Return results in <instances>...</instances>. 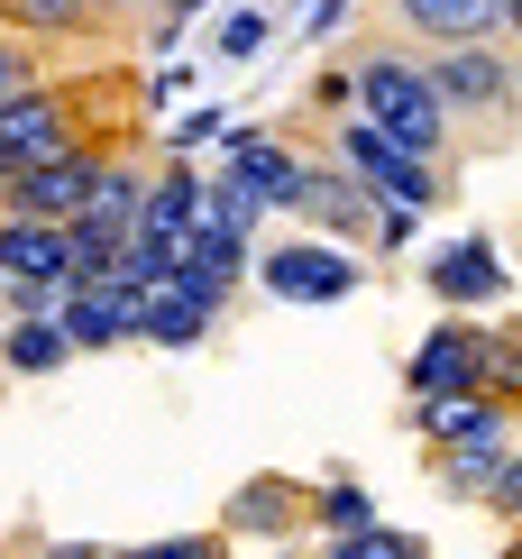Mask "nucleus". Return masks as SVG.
I'll return each mask as SVG.
<instances>
[{"mask_svg":"<svg viewBox=\"0 0 522 559\" xmlns=\"http://www.w3.org/2000/svg\"><path fill=\"white\" fill-rule=\"evenodd\" d=\"M248 248H257V239H229V229H211V221H193V229H183V266H193V275H211L221 294H239Z\"/></svg>","mask_w":522,"mask_h":559,"instance_id":"21","label":"nucleus"},{"mask_svg":"<svg viewBox=\"0 0 522 559\" xmlns=\"http://www.w3.org/2000/svg\"><path fill=\"white\" fill-rule=\"evenodd\" d=\"M367 239H376V258H394V248H413V239H422V212H394V202H376Z\"/></svg>","mask_w":522,"mask_h":559,"instance_id":"28","label":"nucleus"},{"mask_svg":"<svg viewBox=\"0 0 522 559\" xmlns=\"http://www.w3.org/2000/svg\"><path fill=\"white\" fill-rule=\"evenodd\" d=\"M284 221L302 229V239H330V248H358L367 239V221H376V202L358 193V183H348L340 166H330V156H312L302 147V175L284 183V202H275Z\"/></svg>","mask_w":522,"mask_h":559,"instance_id":"5","label":"nucleus"},{"mask_svg":"<svg viewBox=\"0 0 522 559\" xmlns=\"http://www.w3.org/2000/svg\"><path fill=\"white\" fill-rule=\"evenodd\" d=\"M340 19H348V0H294V37H302V46L340 37Z\"/></svg>","mask_w":522,"mask_h":559,"instance_id":"29","label":"nucleus"},{"mask_svg":"<svg viewBox=\"0 0 522 559\" xmlns=\"http://www.w3.org/2000/svg\"><path fill=\"white\" fill-rule=\"evenodd\" d=\"M28 559H102L92 542H46V550H28Z\"/></svg>","mask_w":522,"mask_h":559,"instance_id":"33","label":"nucleus"},{"mask_svg":"<svg viewBox=\"0 0 522 559\" xmlns=\"http://www.w3.org/2000/svg\"><path fill=\"white\" fill-rule=\"evenodd\" d=\"M221 175L239 183L248 202H266V212H275L284 183L302 175V138H294V120H284V129H275V120H239V129L221 138Z\"/></svg>","mask_w":522,"mask_h":559,"instance_id":"9","label":"nucleus"},{"mask_svg":"<svg viewBox=\"0 0 522 559\" xmlns=\"http://www.w3.org/2000/svg\"><path fill=\"white\" fill-rule=\"evenodd\" d=\"M202 221L229 229V239H257V221H266V202H248L229 175H202Z\"/></svg>","mask_w":522,"mask_h":559,"instance_id":"24","label":"nucleus"},{"mask_svg":"<svg viewBox=\"0 0 522 559\" xmlns=\"http://www.w3.org/2000/svg\"><path fill=\"white\" fill-rule=\"evenodd\" d=\"M495 468H513V440H459V450H431V486L449 504H477Z\"/></svg>","mask_w":522,"mask_h":559,"instance_id":"18","label":"nucleus"},{"mask_svg":"<svg viewBox=\"0 0 522 559\" xmlns=\"http://www.w3.org/2000/svg\"><path fill=\"white\" fill-rule=\"evenodd\" d=\"M302 504H312V486H302V477L257 468L248 486H229V504H221V542H302Z\"/></svg>","mask_w":522,"mask_h":559,"instance_id":"11","label":"nucleus"},{"mask_svg":"<svg viewBox=\"0 0 522 559\" xmlns=\"http://www.w3.org/2000/svg\"><path fill=\"white\" fill-rule=\"evenodd\" d=\"M376 523V496L358 477H330V486H312V504H302V532H321V542H340V532H367Z\"/></svg>","mask_w":522,"mask_h":559,"instance_id":"20","label":"nucleus"},{"mask_svg":"<svg viewBox=\"0 0 522 559\" xmlns=\"http://www.w3.org/2000/svg\"><path fill=\"white\" fill-rule=\"evenodd\" d=\"M0 367L10 377H56V367H74V348H64L56 321H0Z\"/></svg>","mask_w":522,"mask_h":559,"instance_id":"19","label":"nucleus"},{"mask_svg":"<svg viewBox=\"0 0 522 559\" xmlns=\"http://www.w3.org/2000/svg\"><path fill=\"white\" fill-rule=\"evenodd\" d=\"M348 120H367L385 147L422 156V166H459V147H449V120L431 102V83H422V56L413 46H358L348 56Z\"/></svg>","mask_w":522,"mask_h":559,"instance_id":"2","label":"nucleus"},{"mask_svg":"<svg viewBox=\"0 0 522 559\" xmlns=\"http://www.w3.org/2000/svg\"><path fill=\"white\" fill-rule=\"evenodd\" d=\"M275 559H312V550H275Z\"/></svg>","mask_w":522,"mask_h":559,"instance_id":"36","label":"nucleus"},{"mask_svg":"<svg viewBox=\"0 0 522 559\" xmlns=\"http://www.w3.org/2000/svg\"><path fill=\"white\" fill-rule=\"evenodd\" d=\"M120 147H74V156H56V166H28V175H0V212L10 221H74L83 202H92V175L110 166Z\"/></svg>","mask_w":522,"mask_h":559,"instance_id":"8","label":"nucleus"},{"mask_svg":"<svg viewBox=\"0 0 522 559\" xmlns=\"http://www.w3.org/2000/svg\"><path fill=\"white\" fill-rule=\"evenodd\" d=\"M0 28H10L19 46H37V56H74V46L92 56L120 19H110L102 0H0Z\"/></svg>","mask_w":522,"mask_h":559,"instance_id":"12","label":"nucleus"},{"mask_svg":"<svg viewBox=\"0 0 522 559\" xmlns=\"http://www.w3.org/2000/svg\"><path fill=\"white\" fill-rule=\"evenodd\" d=\"M202 10H211V0H156V10H138V19H147V28H138V46H147V56H175L183 28H193Z\"/></svg>","mask_w":522,"mask_h":559,"instance_id":"25","label":"nucleus"},{"mask_svg":"<svg viewBox=\"0 0 522 559\" xmlns=\"http://www.w3.org/2000/svg\"><path fill=\"white\" fill-rule=\"evenodd\" d=\"M56 312V294L46 285H19V275H0V321H46Z\"/></svg>","mask_w":522,"mask_h":559,"instance_id":"30","label":"nucleus"},{"mask_svg":"<svg viewBox=\"0 0 522 559\" xmlns=\"http://www.w3.org/2000/svg\"><path fill=\"white\" fill-rule=\"evenodd\" d=\"M138 193H147V166H138V156L120 147L110 156L102 175H92V202H83V229H102V239H129V221H138Z\"/></svg>","mask_w":522,"mask_h":559,"instance_id":"17","label":"nucleus"},{"mask_svg":"<svg viewBox=\"0 0 522 559\" xmlns=\"http://www.w3.org/2000/svg\"><path fill=\"white\" fill-rule=\"evenodd\" d=\"M413 431L431 450H459V440H513V413L486 404V394H449V404H413Z\"/></svg>","mask_w":522,"mask_h":559,"instance_id":"16","label":"nucleus"},{"mask_svg":"<svg viewBox=\"0 0 522 559\" xmlns=\"http://www.w3.org/2000/svg\"><path fill=\"white\" fill-rule=\"evenodd\" d=\"M266 37H275V10H221V19H211V56H221V64L266 56Z\"/></svg>","mask_w":522,"mask_h":559,"instance_id":"23","label":"nucleus"},{"mask_svg":"<svg viewBox=\"0 0 522 559\" xmlns=\"http://www.w3.org/2000/svg\"><path fill=\"white\" fill-rule=\"evenodd\" d=\"M211 138H229V110H193V120H175V138H165V147L193 156V147H211Z\"/></svg>","mask_w":522,"mask_h":559,"instance_id":"31","label":"nucleus"},{"mask_svg":"<svg viewBox=\"0 0 522 559\" xmlns=\"http://www.w3.org/2000/svg\"><path fill=\"white\" fill-rule=\"evenodd\" d=\"M257 266V285H266L275 302H348L367 285V266L348 258V248H330V239H284V248H266V258H248Z\"/></svg>","mask_w":522,"mask_h":559,"instance_id":"6","label":"nucleus"},{"mask_svg":"<svg viewBox=\"0 0 522 559\" xmlns=\"http://www.w3.org/2000/svg\"><path fill=\"white\" fill-rule=\"evenodd\" d=\"M486 385V321H431V340L403 358V394L413 404H449V394H477Z\"/></svg>","mask_w":522,"mask_h":559,"instance_id":"7","label":"nucleus"},{"mask_svg":"<svg viewBox=\"0 0 522 559\" xmlns=\"http://www.w3.org/2000/svg\"><path fill=\"white\" fill-rule=\"evenodd\" d=\"M312 559H431V542H422V532H394V523H367V532L321 542Z\"/></svg>","mask_w":522,"mask_h":559,"instance_id":"22","label":"nucleus"},{"mask_svg":"<svg viewBox=\"0 0 522 559\" xmlns=\"http://www.w3.org/2000/svg\"><path fill=\"white\" fill-rule=\"evenodd\" d=\"M28 550H37V532H19V542H10V550H0V559H28Z\"/></svg>","mask_w":522,"mask_h":559,"instance_id":"35","label":"nucleus"},{"mask_svg":"<svg viewBox=\"0 0 522 559\" xmlns=\"http://www.w3.org/2000/svg\"><path fill=\"white\" fill-rule=\"evenodd\" d=\"M120 559H229V542L221 532H165V542H138Z\"/></svg>","mask_w":522,"mask_h":559,"instance_id":"26","label":"nucleus"},{"mask_svg":"<svg viewBox=\"0 0 522 559\" xmlns=\"http://www.w3.org/2000/svg\"><path fill=\"white\" fill-rule=\"evenodd\" d=\"M330 166L358 183L367 202H394V212H440V202L459 193V175H440V166H422V156L385 147L367 120H340V129H330Z\"/></svg>","mask_w":522,"mask_h":559,"instance_id":"3","label":"nucleus"},{"mask_svg":"<svg viewBox=\"0 0 522 559\" xmlns=\"http://www.w3.org/2000/svg\"><path fill=\"white\" fill-rule=\"evenodd\" d=\"M422 285H431L440 312H495V302H513V275L495 258V239H449L422 258Z\"/></svg>","mask_w":522,"mask_h":559,"instance_id":"10","label":"nucleus"},{"mask_svg":"<svg viewBox=\"0 0 522 559\" xmlns=\"http://www.w3.org/2000/svg\"><path fill=\"white\" fill-rule=\"evenodd\" d=\"M477 504H486L495 523H513V514H522V459H513V468H495V486H486Z\"/></svg>","mask_w":522,"mask_h":559,"instance_id":"32","label":"nucleus"},{"mask_svg":"<svg viewBox=\"0 0 522 559\" xmlns=\"http://www.w3.org/2000/svg\"><path fill=\"white\" fill-rule=\"evenodd\" d=\"M422 83H431L459 156H505L513 147V129H522V64H513V46H449V56H422Z\"/></svg>","mask_w":522,"mask_h":559,"instance_id":"1","label":"nucleus"},{"mask_svg":"<svg viewBox=\"0 0 522 559\" xmlns=\"http://www.w3.org/2000/svg\"><path fill=\"white\" fill-rule=\"evenodd\" d=\"M0 275L64 294V285H74V239H64L56 221H10V212H0Z\"/></svg>","mask_w":522,"mask_h":559,"instance_id":"14","label":"nucleus"},{"mask_svg":"<svg viewBox=\"0 0 522 559\" xmlns=\"http://www.w3.org/2000/svg\"><path fill=\"white\" fill-rule=\"evenodd\" d=\"M193 221H202V166H193V156H165V166L147 175V193H138V221H129V229L183 239Z\"/></svg>","mask_w":522,"mask_h":559,"instance_id":"15","label":"nucleus"},{"mask_svg":"<svg viewBox=\"0 0 522 559\" xmlns=\"http://www.w3.org/2000/svg\"><path fill=\"white\" fill-rule=\"evenodd\" d=\"M394 19V46L449 56V46H505L522 28V0H376Z\"/></svg>","mask_w":522,"mask_h":559,"instance_id":"4","label":"nucleus"},{"mask_svg":"<svg viewBox=\"0 0 522 559\" xmlns=\"http://www.w3.org/2000/svg\"><path fill=\"white\" fill-rule=\"evenodd\" d=\"M28 83H46V56L0 28V102H10V92H28Z\"/></svg>","mask_w":522,"mask_h":559,"instance_id":"27","label":"nucleus"},{"mask_svg":"<svg viewBox=\"0 0 522 559\" xmlns=\"http://www.w3.org/2000/svg\"><path fill=\"white\" fill-rule=\"evenodd\" d=\"M102 10H110V19H138V10H156V0H102Z\"/></svg>","mask_w":522,"mask_h":559,"instance_id":"34","label":"nucleus"},{"mask_svg":"<svg viewBox=\"0 0 522 559\" xmlns=\"http://www.w3.org/2000/svg\"><path fill=\"white\" fill-rule=\"evenodd\" d=\"M46 321L64 331V348H74V358H92V348H120V340H129L138 294H129V285H64Z\"/></svg>","mask_w":522,"mask_h":559,"instance_id":"13","label":"nucleus"}]
</instances>
